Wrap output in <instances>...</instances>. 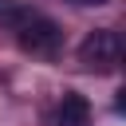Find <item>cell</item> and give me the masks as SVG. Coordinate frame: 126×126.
Wrapping results in <instances>:
<instances>
[{
    "instance_id": "2",
    "label": "cell",
    "mask_w": 126,
    "mask_h": 126,
    "mask_svg": "<svg viewBox=\"0 0 126 126\" xmlns=\"http://www.w3.org/2000/svg\"><path fill=\"white\" fill-rule=\"evenodd\" d=\"M16 39H20V47L32 51V55H51V51L63 43V32H59V24L47 20V16H24V20L16 24Z\"/></svg>"
},
{
    "instance_id": "3",
    "label": "cell",
    "mask_w": 126,
    "mask_h": 126,
    "mask_svg": "<svg viewBox=\"0 0 126 126\" xmlns=\"http://www.w3.org/2000/svg\"><path fill=\"white\" fill-rule=\"evenodd\" d=\"M55 118H59V126H87V118H91V102H87L79 91H67V94L59 98Z\"/></svg>"
},
{
    "instance_id": "5",
    "label": "cell",
    "mask_w": 126,
    "mask_h": 126,
    "mask_svg": "<svg viewBox=\"0 0 126 126\" xmlns=\"http://www.w3.org/2000/svg\"><path fill=\"white\" fill-rule=\"evenodd\" d=\"M75 4H102V0H75Z\"/></svg>"
},
{
    "instance_id": "4",
    "label": "cell",
    "mask_w": 126,
    "mask_h": 126,
    "mask_svg": "<svg viewBox=\"0 0 126 126\" xmlns=\"http://www.w3.org/2000/svg\"><path fill=\"white\" fill-rule=\"evenodd\" d=\"M24 16H28V8H24L20 0H0V20H4V24H12V28H16Z\"/></svg>"
},
{
    "instance_id": "1",
    "label": "cell",
    "mask_w": 126,
    "mask_h": 126,
    "mask_svg": "<svg viewBox=\"0 0 126 126\" xmlns=\"http://www.w3.org/2000/svg\"><path fill=\"white\" fill-rule=\"evenodd\" d=\"M122 59V35L114 28H94L79 43V63L87 71H114Z\"/></svg>"
}]
</instances>
